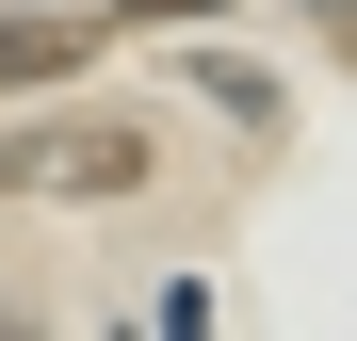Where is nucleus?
I'll use <instances>...</instances> for the list:
<instances>
[{"label": "nucleus", "instance_id": "1", "mask_svg": "<svg viewBox=\"0 0 357 341\" xmlns=\"http://www.w3.org/2000/svg\"><path fill=\"white\" fill-rule=\"evenodd\" d=\"M0 195H146V130L114 114V130H33L0 146Z\"/></svg>", "mask_w": 357, "mask_h": 341}, {"label": "nucleus", "instance_id": "2", "mask_svg": "<svg viewBox=\"0 0 357 341\" xmlns=\"http://www.w3.org/2000/svg\"><path fill=\"white\" fill-rule=\"evenodd\" d=\"M98 33H114V17H0V82H66V66H98Z\"/></svg>", "mask_w": 357, "mask_h": 341}, {"label": "nucleus", "instance_id": "4", "mask_svg": "<svg viewBox=\"0 0 357 341\" xmlns=\"http://www.w3.org/2000/svg\"><path fill=\"white\" fill-rule=\"evenodd\" d=\"M130 17H162V33H178V17H211V0H114V33H130Z\"/></svg>", "mask_w": 357, "mask_h": 341}, {"label": "nucleus", "instance_id": "3", "mask_svg": "<svg viewBox=\"0 0 357 341\" xmlns=\"http://www.w3.org/2000/svg\"><path fill=\"white\" fill-rule=\"evenodd\" d=\"M195 98L227 114V130H276V114H292V98H276V82L244 66V49H195Z\"/></svg>", "mask_w": 357, "mask_h": 341}]
</instances>
